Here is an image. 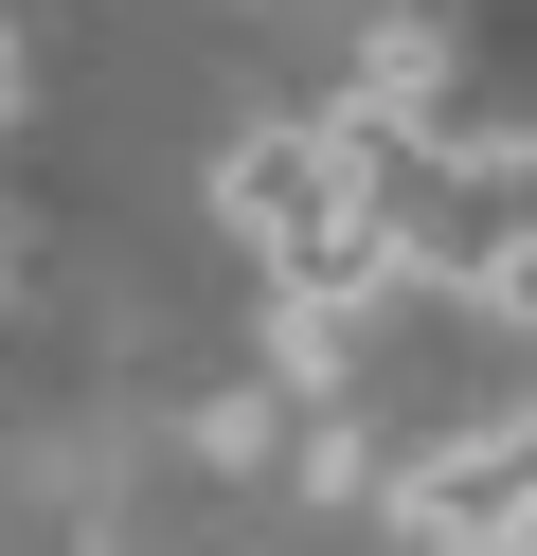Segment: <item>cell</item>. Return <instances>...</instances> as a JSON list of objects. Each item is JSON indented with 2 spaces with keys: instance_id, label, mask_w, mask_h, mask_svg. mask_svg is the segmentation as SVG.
<instances>
[{
  "instance_id": "cell-1",
  "label": "cell",
  "mask_w": 537,
  "mask_h": 556,
  "mask_svg": "<svg viewBox=\"0 0 537 556\" xmlns=\"http://www.w3.org/2000/svg\"><path fill=\"white\" fill-rule=\"evenodd\" d=\"M394 520H412L430 556H448V539H537V413L484 431V448H448L430 484H394Z\"/></svg>"
},
{
  "instance_id": "cell-2",
  "label": "cell",
  "mask_w": 537,
  "mask_h": 556,
  "mask_svg": "<svg viewBox=\"0 0 537 556\" xmlns=\"http://www.w3.org/2000/svg\"><path fill=\"white\" fill-rule=\"evenodd\" d=\"M18 90H36V54H18V37H0V109H18Z\"/></svg>"
}]
</instances>
